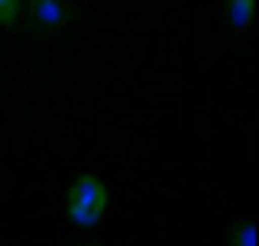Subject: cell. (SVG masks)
Here are the masks:
<instances>
[{
  "label": "cell",
  "instance_id": "cell-1",
  "mask_svg": "<svg viewBox=\"0 0 259 246\" xmlns=\"http://www.w3.org/2000/svg\"><path fill=\"white\" fill-rule=\"evenodd\" d=\"M68 220L78 227H94L97 220L107 214V188H104V178L94 175V172H84V175L75 178L68 191Z\"/></svg>",
  "mask_w": 259,
  "mask_h": 246
},
{
  "label": "cell",
  "instance_id": "cell-4",
  "mask_svg": "<svg viewBox=\"0 0 259 246\" xmlns=\"http://www.w3.org/2000/svg\"><path fill=\"white\" fill-rule=\"evenodd\" d=\"M16 13H20V0H0V26L16 23Z\"/></svg>",
  "mask_w": 259,
  "mask_h": 246
},
{
  "label": "cell",
  "instance_id": "cell-2",
  "mask_svg": "<svg viewBox=\"0 0 259 246\" xmlns=\"http://www.w3.org/2000/svg\"><path fill=\"white\" fill-rule=\"evenodd\" d=\"M32 16L42 29H59L65 23V7L62 0H32Z\"/></svg>",
  "mask_w": 259,
  "mask_h": 246
},
{
  "label": "cell",
  "instance_id": "cell-3",
  "mask_svg": "<svg viewBox=\"0 0 259 246\" xmlns=\"http://www.w3.org/2000/svg\"><path fill=\"white\" fill-rule=\"evenodd\" d=\"M253 16V0H227V20L233 29H243Z\"/></svg>",
  "mask_w": 259,
  "mask_h": 246
},
{
  "label": "cell",
  "instance_id": "cell-5",
  "mask_svg": "<svg viewBox=\"0 0 259 246\" xmlns=\"http://www.w3.org/2000/svg\"><path fill=\"white\" fill-rule=\"evenodd\" d=\"M253 233H256V230H253V224H243V230L233 236V243H237V246H253V243H256V236H253Z\"/></svg>",
  "mask_w": 259,
  "mask_h": 246
}]
</instances>
